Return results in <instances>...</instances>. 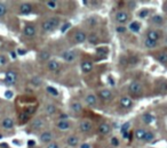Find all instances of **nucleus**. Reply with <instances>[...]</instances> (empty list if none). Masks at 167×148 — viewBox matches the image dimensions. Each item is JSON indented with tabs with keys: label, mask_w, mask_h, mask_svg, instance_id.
I'll return each mask as SVG.
<instances>
[{
	"label": "nucleus",
	"mask_w": 167,
	"mask_h": 148,
	"mask_svg": "<svg viewBox=\"0 0 167 148\" xmlns=\"http://www.w3.org/2000/svg\"><path fill=\"white\" fill-rule=\"evenodd\" d=\"M58 25V18L56 17H51V18H48V20H46L43 22L41 24V28L44 30L45 32H51V31H54V30L57 28Z\"/></svg>",
	"instance_id": "1"
},
{
	"label": "nucleus",
	"mask_w": 167,
	"mask_h": 148,
	"mask_svg": "<svg viewBox=\"0 0 167 148\" xmlns=\"http://www.w3.org/2000/svg\"><path fill=\"white\" fill-rule=\"evenodd\" d=\"M16 82H17V73L13 70L7 71L5 74V84L10 87V86H14Z\"/></svg>",
	"instance_id": "2"
},
{
	"label": "nucleus",
	"mask_w": 167,
	"mask_h": 148,
	"mask_svg": "<svg viewBox=\"0 0 167 148\" xmlns=\"http://www.w3.org/2000/svg\"><path fill=\"white\" fill-rule=\"evenodd\" d=\"M128 91H129V94L133 95V96H138L142 92V84L138 81L132 82L131 84H129Z\"/></svg>",
	"instance_id": "3"
},
{
	"label": "nucleus",
	"mask_w": 167,
	"mask_h": 148,
	"mask_svg": "<svg viewBox=\"0 0 167 148\" xmlns=\"http://www.w3.org/2000/svg\"><path fill=\"white\" fill-rule=\"evenodd\" d=\"M23 33H24V36L28 38H32L36 36L37 33V30H36V26L35 25H32V24H28V25H25V28L23 30Z\"/></svg>",
	"instance_id": "4"
},
{
	"label": "nucleus",
	"mask_w": 167,
	"mask_h": 148,
	"mask_svg": "<svg viewBox=\"0 0 167 148\" xmlns=\"http://www.w3.org/2000/svg\"><path fill=\"white\" fill-rule=\"evenodd\" d=\"M62 57L63 59L68 62V63H72L76 60L77 58V55H76V52H73V50H66V52H63V55H62Z\"/></svg>",
	"instance_id": "5"
},
{
	"label": "nucleus",
	"mask_w": 167,
	"mask_h": 148,
	"mask_svg": "<svg viewBox=\"0 0 167 148\" xmlns=\"http://www.w3.org/2000/svg\"><path fill=\"white\" fill-rule=\"evenodd\" d=\"M1 126L5 130H10L14 128V120L12 118H5L1 122Z\"/></svg>",
	"instance_id": "6"
},
{
	"label": "nucleus",
	"mask_w": 167,
	"mask_h": 148,
	"mask_svg": "<svg viewBox=\"0 0 167 148\" xmlns=\"http://www.w3.org/2000/svg\"><path fill=\"white\" fill-rule=\"evenodd\" d=\"M39 139H40L41 142H44V144H51V139H53V133L51 131H45V132H43L40 134Z\"/></svg>",
	"instance_id": "7"
},
{
	"label": "nucleus",
	"mask_w": 167,
	"mask_h": 148,
	"mask_svg": "<svg viewBox=\"0 0 167 148\" xmlns=\"http://www.w3.org/2000/svg\"><path fill=\"white\" fill-rule=\"evenodd\" d=\"M32 12V5L29 2H23L20 6V13L22 15H29Z\"/></svg>",
	"instance_id": "8"
},
{
	"label": "nucleus",
	"mask_w": 167,
	"mask_h": 148,
	"mask_svg": "<svg viewBox=\"0 0 167 148\" xmlns=\"http://www.w3.org/2000/svg\"><path fill=\"white\" fill-rule=\"evenodd\" d=\"M92 126H93L92 122L88 121V120H84V121L80 122V130L82 132H89L92 130Z\"/></svg>",
	"instance_id": "9"
},
{
	"label": "nucleus",
	"mask_w": 167,
	"mask_h": 148,
	"mask_svg": "<svg viewBox=\"0 0 167 148\" xmlns=\"http://www.w3.org/2000/svg\"><path fill=\"white\" fill-rule=\"evenodd\" d=\"M116 20L118 23L125 24V23L128 21V14L125 13V12H118L116 14Z\"/></svg>",
	"instance_id": "10"
},
{
	"label": "nucleus",
	"mask_w": 167,
	"mask_h": 148,
	"mask_svg": "<svg viewBox=\"0 0 167 148\" xmlns=\"http://www.w3.org/2000/svg\"><path fill=\"white\" fill-rule=\"evenodd\" d=\"M99 97L101 98L102 100H105V102H108L110 100L111 98H112V92L108 90V89H104V90H101L100 92H99Z\"/></svg>",
	"instance_id": "11"
},
{
	"label": "nucleus",
	"mask_w": 167,
	"mask_h": 148,
	"mask_svg": "<svg viewBox=\"0 0 167 148\" xmlns=\"http://www.w3.org/2000/svg\"><path fill=\"white\" fill-rule=\"evenodd\" d=\"M74 41H76L77 44H82V42H85V41H86V34H85V32H82V31H77L76 34H74Z\"/></svg>",
	"instance_id": "12"
},
{
	"label": "nucleus",
	"mask_w": 167,
	"mask_h": 148,
	"mask_svg": "<svg viewBox=\"0 0 167 148\" xmlns=\"http://www.w3.org/2000/svg\"><path fill=\"white\" fill-rule=\"evenodd\" d=\"M48 70L51 71V72H57L58 70H60V64H58L57 60H54V59H51L48 62Z\"/></svg>",
	"instance_id": "13"
},
{
	"label": "nucleus",
	"mask_w": 167,
	"mask_h": 148,
	"mask_svg": "<svg viewBox=\"0 0 167 148\" xmlns=\"http://www.w3.org/2000/svg\"><path fill=\"white\" fill-rule=\"evenodd\" d=\"M159 38H160V34L158 31H153V30H151V31L148 32V38H146V39H149V40H152L154 42H157V41L159 40Z\"/></svg>",
	"instance_id": "14"
},
{
	"label": "nucleus",
	"mask_w": 167,
	"mask_h": 148,
	"mask_svg": "<svg viewBox=\"0 0 167 148\" xmlns=\"http://www.w3.org/2000/svg\"><path fill=\"white\" fill-rule=\"evenodd\" d=\"M81 71L84 72V73H89L92 70H93V65H92V63L90 62H87V60H85V62H82L81 63Z\"/></svg>",
	"instance_id": "15"
},
{
	"label": "nucleus",
	"mask_w": 167,
	"mask_h": 148,
	"mask_svg": "<svg viewBox=\"0 0 167 148\" xmlns=\"http://www.w3.org/2000/svg\"><path fill=\"white\" fill-rule=\"evenodd\" d=\"M120 105H121V107H124V108H131L133 103H132L131 98H128V97H121L120 98Z\"/></svg>",
	"instance_id": "16"
},
{
	"label": "nucleus",
	"mask_w": 167,
	"mask_h": 148,
	"mask_svg": "<svg viewBox=\"0 0 167 148\" xmlns=\"http://www.w3.org/2000/svg\"><path fill=\"white\" fill-rule=\"evenodd\" d=\"M85 100H86V104L89 105L90 107H95V106H96V104H97L96 97H95L94 95H87L86 98H85Z\"/></svg>",
	"instance_id": "17"
},
{
	"label": "nucleus",
	"mask_w": 167,
	"mask_h": 148,
	"mask_svg": "<svg viewBox=\"0 0 167 148\" xmlns=\"http://www.w3.org/2000/svg\"><path fill=\"white\" fill-rule=\"evenodd\" d=\"M31 126H32V129H35V130H39V129H41V128L44 126V121H43L41 118H36V120L32 121Z\"/></svg>",
	"instance_id": "18"
},
{
	"label": "nucleus",
	"mask_w": 167,
	"mask_h": 148,
	"mask_svg": "<svg viewBox=\"0 0 167 148\" xmlns=\"http://www.w3.org/2000/svg\"><path fill=\"white\" fill-rule=\"evenodd\" d=\"M110 126L108 123H101L100 126H99V133H101V134H108L110 132Z\"/></svg>",
	"instance_id": "19"
},
{
	"label": "nucleus",
	"mask_w": 167,
	"mask_h": 148,
	"mask_svg": "<svg viewBox=\"0 0 167 148\" xmlns=\"http://www.w3.org/2000/svg\"><path fill=\"white\" fill-rule=\"evenodd\" d=\"M56 126H57V128L60 129V130H68V129L70 128V123H69L68 121L61 120V121H58Z\"/></svg>",
	"instance_id": "20"
},
{
	"label": "nucleus",
	"mask_w": 167,
	"mask_h": 148,
	"mask_svg": "<svg viewBox=\"0 0 167 148\" xmlns=\"http://www.w3.org/2000/svg\"><path fill=\"white\" fill-rule=\"evenodd\" d=\"M78 142H79V139L77 138V137H69L68 139H66V144L69 145V146H71V147H76L77 145H78Z\"/></svg>",
	"instance_id": "21"
},
{
	"label": "nucleus",
	"mask_w": 167,
	"mask_h": 148,
	"mask_svg": "<svg viewBox=\"0 0 167 148\" xmlns=\"http://www.w3.org/2000/svg\"><path fill=\"white\" fill-rule=\"evenodd\" d=\"M135 137H136V139H138V140H143L145 137V133H146V131H145L144 129H142V128H140V129H138L136 131H135Z\"/></svg>",
	"instance_id": "22"
},
{
	"label": "nucleus",
	"mask_w": 167,
	"mask_h": 148,
	"mask_svg": "<svg viewBox=\"0 0 167 148\" xmlns=\"http://www.w3.org/2000/svg\"><path fill=\"white\" fill-rule=\"evenodd\" d=\"M88 42L92 44H97V41H99V37H97V34L95 33V32H92L89 36H88Z\"/></svg>",
	"instance_id": "23"
},
{
	"label": "nucleus",
	"mask_w": 167,
	"mask_h": 148,
	"mask_svg": "<svg viewBox=\"0 0 167 148\" xmlns=\"http://www.w3.org/2000/svg\"><path fill=\"white\" fill-rule=\"evenodd\" d=\"M141 29V25H140V23L138 22H132L129 24V30H131L132 32H134V33H138V31Z\"/></svg>",
	"instance_id": "24"
},
{
	"label": "nucleus",
	"mask_w": 167,
	"mask_h": 148,
	"mask_svg": "<svg viewBox=\"0 0 167 148\" xmlns=\"http://www.w3.org/2000/svg\"><path fill=\"white\" fill-rule=\"evenodd\" d=\"M142 120H143V122H144L145 124H150V123L152 122L154 118H153V115L149 114V113H146V114H143V116H142Z\"/></svg>",
	"instance_id": "25"
},
{
	"label": "nucleus",
	"mask_w": 167,
	"mask_h": 148,
	"mask_svg": "<svg viewBox=\"0 0 167 148\" xmlns=\"http://www.w3.org/2000/svg\"><path fill=\"white\" fill-rule=\"evenodd\" d=\"M152 23L157 24V25H161L164 23V18L160 15H153L152 16Z\"/></svg>",
	"instance_id": "26"
},
{
	"label": "nucleus",
	"mask_w": 167,
	"mask_h": 148,
	"mask_svg": "<svg viewBox=\"0 0 167 148\" xmlns=\"http://www.w3.org/2000/svg\"><path fill=\"white\" fill-rule=\"evenodd\" d=\"M49 57H51V55H49V52H41L40 54H39V60L40 62H45V60H48L49 59Z\"/></svg>",
	"instance_id": "27"
},
{
	"label": "nucleus",
	"mask_w": 167,
	"mask_h": 148,
	"mask_svg": "<svg viewBox=\"0 0 167 148\" xmlns=\"http://www.w3.org/2000/svg\"><path fill=\"white\" fill-rule=\"evenodd\" d=\"M7 5L5 2H0V17H4L7 14Z\"/></svg>",
	"instance_id": "28"
},
{
	"label": "nucleus",
	"mask_w": 167,
	"mask_h": 148,
	"mask_svg": "<svg viewBox=\"0 0 167 148\" xmlns=\"http://www.w3.org/2000/svg\"><path fill=\"white\" fill-rule=\"evenodd\" d=\"M71 108H72L73 112H77V113H79V112H81V110H82V106H81V104H80V103L74 102V103L71 104Z\"/></svg>",
	"instance_id": "29"
},
{
	"label": "nucleus",
	"mask_w": 167,
	"mask_h": 148,
	"mask_svg": "<svg viewBox=\"0 0 167 148\" xmlns=\"http://www.w3.org/2000/svg\"><path fill=\"white\" fill-rule=\"evenodd\" d=\"M157 59L159 60L160 63L166 64L167 63V52H160L159 55L157 56Z\"/></svg>",
	"instance_id": "30"
},
{
	"label": "nucleus",
	"mask_w": 167,
	"mask_h": 148,
	"mask_svg": "<svg viewBox=\"0 0 167 148\" xmlns=\"http://www.w3.org/2000/svg\"><path fill=\"white\" fill-rule=\"evenodd\" d=\"M56 111V108H55V106L53 105V104H48L47 106H46V113L48 114V115H53L54 113Z\"/></svg>",
	"instance_id": "31"
},
{
	"label": "nucleus",
	"mask_w": 167,
	"mask_h": 148,
	"mask_svg": "<svg viewBox=\"0 0 167 148\" xmlns=\"http://www.w3.org/2000/svg\"><path fill=\"white\" fill-rule=\"evenodd\" d=\"M153 139H154V134H153L152 132H148V131H146L143 141H144V142H151Z\"/></svg>",
	"instance_id": "32"
},
{
	"label": "nucleus",
	"mask_w": 167,
	"mask_h": 148,
	"mask_svg": "<svg viewBox=\"0 0 167 148\" xmlns=\"http://www.w3.org/2000/svg\"><path fill=\"white\" fill-rule=\"evenodd\" d=\"M144 44L146 48H154L156 46H157V42H154V41H152V40H149V39H146L144 41Z\"/></svg>",
	"instance_id": "33"
},
{
	"label": "nucleus",
	"mask_w": 167,
	"mask_h": 148,
	"mask_svg": "<svg viewBox=\"0 0 167 148\" xmlns=\"http://www.w3.org/2000/svg\"><path fill=\"white\" fill-rule=\"evenodd\" d=\"M31 83H32L33 86L38 87V86H40V84H41V79H40L39 76H33V78L31 79Z\"/></svg>",
	"instance_id": "34"
},
{
	"label": "nucleus",
	"mask_w": 167,
	"mask_h": 148,
	"mask_svg": "<svg viewBox=\"0 0 167 148\" xmlns=\"http://www.w3.org/2000/svg\"><path fill=\"white\" fill-rule=\"evenodd\" d=\"M46 90H47V92H48V94H51V95H53V96H57V95H58V91L55 88H54V87L48 86V87L46 88Z\"/></svg>",
	"instance_id": "35"
},
{
	"label": "nucleus",
	"mask_w": 167,
	"mask_h": 148,
	"mask_svg": "<svg viewBox=\"0 0 167 148\" xmlns=\"http://www.w3.org/2000/svg\"><path fill=\"white\" fill-rule=\"evenodd\" d=\"M46 6L49 8V9H55L57 7V2L56 1H46Z\"/></svg>",
	"instance_id": "36"
},
{
	"label": "nucleus",
	"mask_w": 167,
	"mask_h": 148,
	"mask_svg": "<svg viewBox=\"0 0 167 148\" xmlns=\"http://www.w3.org/2000/svg\"><path fill=\"white\" fill-rule=\"evenodd\" d=\"M148 15H149V10H148V9H143V10H141V12L138 13V16H140L141 18H144Z\"/></svg>",
	"instance_id": "37"
},
{
	"label": "nucleus",
	"mask_w": 167,
	"mask_h": 148,
	"mask_svg": "<svg viewBox=\"0 0 167 148\" xmlns=\"http://www.w3.org/2000/svg\"><path fill=\"white\" fill-rule=\"evenodd\" d=\"M107 52H108V49H107V48H97V55L104 56V55H107Z\"/></svg>",
	"instance_id": "38"
},
{
	"label": "nucleus",
	"mask_w": 167,
	"mask_h": 148,
	"mask_svg": "<svg viewBox=\"0 0 167 148\" xmlns=\"http://www.w3.org/2000/svg\"><path fill=\"white\" fill-rule=\"evenodd\" d=\"M7 63V57L5 55H0V66L5 65Z\"/></svg>",
	"instance_id": "39"
},
{
	"label": "nucleus",
	"mask_w": 167,
	"mask_h": 148,
	"mask_svg": "<svg viewBox=\"0 0 167 148\" xmlns=\"http://www.w3.org/2000/svg\"><path fill=\"white\" fill-rule=\"evenodd\" d=\"M14 96V94H13V91H10V90H7V91H5V98H7V99H12Z\"/></svg>",
	"instance_id": "40"
},
{
	"label": "nucleus",
	"mask_w": 167,
	"mask_h": 148,
	"mask_svg": "<svg viewBox=\"0 0 167 148\" xmlns=\"http://www.w3.org/2000/svg\"><path fill=\"white\" fill-rule=\"evenodd\" d=\"M16 52H17V55H20V56H24V55L28 52V50H26V49H23V48H18Z\"/></svg>",
	"instance_id": "41"
},
{
	"label": "nucleus",
	"mask_w": 167,
	"mask_h": 148,
	"mask_svg": "<svg viewBox=\"0 0 167 148\" xmlns=\"http://www.w3.org/2000/svg\"><path fill=\"white\" fill-rule=\"evenodd\" d=\"M111 145H112V146H115V147H117V146H119V140L117 139L116 137L111 138Z\"/></svg>",
	"instance_id": "42"
},
{
	"label": "nucleus",
	"mask_w": 167,
	"mask_h": 148,
	"mask_svg": "<svg viewBox=\"0 0 167 148\" xmlns=\"http://www.w3.org/2000/svg\"><path fill=\"white\" fill-rule=\"evenodd\" d=\"M128 128H129V122H126V123H124V126H121V132H126L127 130H128Z\"/></svg>",
	"instance_id": "43"
},
{
	"label": "nucleus",
	"mask_w": 167,
	"mask_h": 148,
	"mask_svg": "<svg viewBox=\"0 0 167 148\" xmlns=\"http://www.w3.org/2000/svg\"><path fill=\"white\" fill-rule=\"evenodd\" d=\"M69 28H70V23H65V24H64V25L62 26V29H61V32H62V33H64V32H65V31L69 29Z\"/></svg>",
	"instance_id": "44"
},
{
	"label": "nucleus",
	"mask_w": 167,
	"mask_h": 148,
	"mask_svg": "<svg viewBox=\"0 0 167 148\" xmlns=\"http://www.w3.org/2000/svg\"><path fill=\"white\" fill-rule=\"evenodd\" d=\"M117 32H119V33H125V32H126V28H125V26H118V28H117Z\"/></svg>",
	"instance_id": "45"
},
{
	"label": "nucleus",
	"mask_w": 167,
	"mask_h": 148,
	"mask_svg": "<svg viewBox=\"0 0 167 148\" xmlns=\"http://www.w3.org/2000/svg\"><path fill=\"white\" fill-rule=\"evenodd\" d=\"M88 22H89V25H90V26H95V25H96V23H97V21H96L94 17H93V18H90Z\"/></svg>",
	"instance_id": "46"
},
{
	"label": "nucleus",
	"mask_w": 167,
	"mask_h": 148,
	"mask_svg": "<svg viewBox=\"0 0 167 148\" xmlns=\"http://www.w3.org/2000/svg\"><path fill=\"white\" fill-rule=\"evenodd\" d=\"M47 148H60V147H58V145L56 142H51V144H48Z\"/></svg>",
	"instance_id": "47"
},
{
	"label": "nucleus",
	"mask_w": 167,
	"mask_h": 148,
	"mask_svg": "<svg viewBox=\"0 0 167 148\" xmlns=\"http://www.w3.org/2000/svg\"><path fill=\"white\" fill-rule=\"evenodd\" d=\"M36 145V141L35 140H29L28 141V146H30V147H32V146H35Z\"/></svg>",
	"instance_id": "48"
},
{
	"label": "nucleus",
	"mask_w": 167,
	"mask_h": 148,
	"mask_svg": "<svg viewBox=\"0 0 167 148\" xmlns=\"http://www.w3.org/2000/svg\"><path fill=\"white\" fill-rule=\"evenodd\" d=\"M123 136H124V138H125V139H127V138H128V136H129V132H128V131H126V132L123 133Z\"/></svg>",
	"instance_id": "49"
},
{
	"label": "nucleus",
	"mask_w": 167,
	"mask_h": 148,
	"mask_svg": "<svg viewBox=\"0 0 167 148\" xmlns=\"http://www.w3.org/2000/svg\"><path fill=\"white\" fill-rule=\"evenodd\" d=\"M81 148H90V146L88 144H84V145H81Z\"/></svg>",
	"instance_id": "50"
},
{
	"label": "nucleus",
	"mask_w": 167,
	"mask_h": 148,
	"mask_svg": "<svg viewBox=\"0 0 167 148\" xmlns=\"http://www.w3.org/2000/svg\"><path fill=\"white\" fill-rule=\"evenodd\" d=\"M82 4H84V5H89V1H87V0H84V1H82Z\"/></svg>",
	"instance_id": "51"
},
{
	"label": "nucleus",
	"mask_w": 167,
	"mask_h": 148,
	"mask_svg": "<svg viewBox=\"0 0 167 148\" xmlns=\"http://www.w3.org/2000/svg\"><path fill=\"white\" fill-rule=\"evenodd\" d=\"M61 118H62V120H63V118H68V115H66V114H62V115H61Z\"/></svg>",
	"instance_id": "52"
},
{
	"label": "nucleus",
	"mask_w": 167,
	"mask_h": 148,
	"mask_svg": "<svg viewBox=\"0 0 167 148\" xmlns=\"http://www.w3.org/2000/svg\"><path fill=\"white\" fill-rule=\"evenodd\" d=\"M0 139H2V134H0Z\"/></svg>",
	"instance_id": "53"
},
{
	"label": "nucleus",
	"mask_w": 167,
	"mask_h": 148,
	"mask_svg": "<svg viewBox=\"0 0 167 148\" xmlns=\"http://www.w3.org/2000/svg\"><path fill=\"white\" fill-rule=\"evenodd\" d=\"M166 12H167V4H166Z\"/></svg>",
	"instance_id": "54"
}]
</instances>
